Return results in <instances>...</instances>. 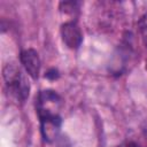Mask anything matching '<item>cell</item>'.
<instances>
[{
    "label": "cell",
    "mask_w": 147,
    "mask_h": 147,
    "mask_svg": "<svg viewBox=\"0 0 147 147\" xmlns=\"http://www.w3.org/2000/svg\"><path fill=\"white\" fill-rule=\"evenodd\" d=\"M57 147H70V142L67 137H61V139L57 141Z\"/></svg>",
    "instance_id": "cell-7"
},
{
    "label": "cell",
    "mask_w": 147,
    "mask_h": 147,
    "mask_svg": "<svg viewBox=\"0 0 147 147\" xmlns=\"http://www.w3.org/2000/svg\"><path fill=\"white\" fill-rule=\"evenodd\" d=\"M45 77L48 78V79H56V78L59 77V72H57L56 69H51V70L45 75Z\"/></svg>",
    "instance_id": "cell-6"
},
{
    "label": "cell",
    "mask_w": 147,
    "mask_h": 147,
    "mask_svg": "<svg viewBox=\"0 0 147 147\" xmlns=\"http://www.w3.org/2000/svg\"><path fill=\"white\" fill-rule=\"evenodd\" d=\"M3 79L10 94L18 101H24L29 96L30 85L20 68L14 64H7L3 68Z\"/></svg>",
    "instance_id": "cell-1"
},
{
    "label": "cell",
    "mask_w": 147,
    "mask_h": 147,
    "mask_svg": "<svg viewBox=\"0 0 147 147\" xmlns=\"http://www.w3.org/2000/svg\"><path fill=\"white\" fill-rule=\"evenodd\" d=\"M36 107L39 118L59 115V110L61 108V98L54 91H41L37 98Z\"/></svg>",
    "instance_id": "cell-2"
},
{
    "label": "cell",
    "mask_w": 147,
    "mask_h": 147,
    "mask_svg": "<svg viewBox=\"0 0 147 147\" xmlns=\"http://www.w3.org/2000/svg\"><path fill=\"white\" fill-rule=\"evenodd\" d=\"M40 125H41V134L46 141L51 142L59 138V132L61 127L60 115L40 117Z\"/></svg>",
    "instance_id": "cell-4"
},
{
    "label": "cell",
    "mask_w": 147,
    "mask_h": 147,
    "mask_svg": "<svg viewBox=\"0 0 147 147\" xmlns=\"http://www.w3.org/2000/svg\"><path fill=\"white\" fill-rule=\"evenodd\" d=\"M117 147H139L136 142H133V141H125V142H123V144H121L119 146H117Z\"/></svg>",
    "instance_id": "cell-8"
},
{
    "label": "cell",
    "mask_w": 147,
    "mask_h": 147,
    "mask_svg": "<svg viewBox=\"0 0 147 147\" xmlns=\"http://www.w3.org/2000/svg\"><path fill=\"white\" fill-rule=\"evenodd\" d=\"M20 60H21V63L23 64L25 71L33 79H37L39 76V72H40V59H39L38 53L32 48L24 49L21 52Z\"/></svg>",
    "instance_id": "cell-5"
},
{
    "label": "cell",
    "mask_w": 147,
    "mask_h": 147,
    "mask_svg": "<svg viewBox=\"0 0 147 147\" xmlns=\"http://www.w3.org/2000/svg\"><path fill=\"white\" fill-rule=\"evenodd\" d=\"M61 36L64 44L72 49L80 46L83 41V34L79 26L75 22H67L61 25Z\"/></svg>",
    "instance_id": "cell-3"
}]
</instances>
